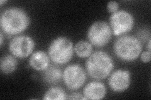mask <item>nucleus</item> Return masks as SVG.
Instances as JSON below:
<instances>
[{"instance_id": "412c9836", "label": "nucleus", "mask_w": 151, "mask_h": 100, "mask_svg": "<svg viewBox=\"0 0 151 100\" xmlns=\"http://www.w3.org/2000/svg\"><path fill=\"white\" fill-rule=\"evenodd\" d=\"M7 2V1H3V0H1L0 1V4H1V6H3V4L4 3H6Z\"/></svg>"}, {"instance_id": "f8f14e48", "label": "nucleus", "mask_w": 151, "mask_h": 100, "mask_svg": "<svg viewBox=\"0 0 151 100\" xmlns=\"http://www.w3.org/2000/svg\"><path fill=\"white\" fill-rule=\"evenodd\" d=\"M63 73L59 68L51 65L43 71L42 77L46 83L55 84L59 83L63 78Z\"/></svg>"}, {"instance_id": "f03ea898", "label": "nucleus", "mask_w": 151, "mask_h": 100, "mask_svg": "<svg viewBox=\"0 0 151 100\" xmlns=\"http://www.w3.org/2000/svg\"><path fill=\"white\" fill-rule=\"evenodd\" d=\"M86 68L89 77L94 79H103L109 77L114 68L111 56L103 51L94 52L88 57Z\"/></svg>"}, {"instance_id": "20e7f679", "label": "nucleus", "mask_w": 151, "mask_h": 100, "mask_svg": "<svg viewBox=\"0 0 151 100\" xmlns=\"http://www.w3.org/2000/svg\"><path fill=\"white\" fill-rule=\"evenodd\" d=\"M74 48L73 43L64 36L54 39L48 48V55L52 61L56 65H64L73 57Z\"/></svg>"}, {"instance_id": "6e6552de", "label": "nucleus", "mask_w": 151, "mask_h": 100, "mask_svg": "<svg viewBox=\"0 0 151 100\" xmlns=\"http://www.w3.org/2000/svg\"><path fill=\"white\" fill-rule=\"evenodd\" d=\"M35 46V41L31 37L20 35L13 38L9 43L8 48L13 56L25 58L33 53Z\"/></svg>"}, {"instance_id": "9d476101", "label": "nucleus", "mask_w": 151, "mask_h": 100, "mask_svg": "<svg viewBox=\"0 0 151 100\" xmlns=\"http://www.w3.org/2000/svg\"><path fill=\"white\" fill-rule=\"evenodd\" d=\"M106 88L103 83L91 82L83 89V99H102L105 97Z\"/></svg>"}, {"instance_id": "aec40b11", "label": "nucleus", "mask_w": 151, "mask_h": 100, "mask_svg": "<svg viewBox=\"0 0 151 100\" xmlns=\"http://www.w3.org/2000/svg\"><path fill=\"white\" fill-rule=\"evenodd\" d=\"M147 49L148 51H150V49H151V42H150V38H149V41H148V43H147Z\"/></svg>"}, {"instance_id": "9b49d317", "label": "nucleus", "mask_w": 151, "mask_h": 100, "mask_svg": "<svg viewBox=\"0 0 151 100\" xmlns=\"http://www.w3.org/2000/svg\"><path fill=\"white\" fill-rule=\"evenodd\" d=\"M49 55L43 51H38L33 53L29 60V65L36 71H44L49 66Z\"/></svg>"}, {"instance_id": "423d86ee", "label": "nucleus", "mask_w": 151, "mask_h": 100, "mask_svg": "<svg viewBox=\"0 0 151 100\" xmlns=\"http://www.w3.org/2000/svg\"><path fill=\"white\" fill-rule=\"evenodd\" d=\"M135 20L133 15L125 10L118 11L113 13L110 18V26L115 36L126 34L132 30Z\"/></svg>"}, {"instance_id": "0eeeda50", "label": "nucleus", "mask_w": 151, "mask_h": 100, "mask_svg": "<svg viewBox=\"0 0 151 100\" xmlns=\"http://www.w3.org/2000/svg\"><path fill=\"white\" fill-rule=\"evenodd\" d=\"M86 78L84 70L76 64L67 66L63 73V82L70 90H76L81 88L86 82Z\"/></svg>"}, {"instance_id": "f3484780", "label": "nucleus", "mask_w": 151, "mask_h": 100, "mask_svg": "<svg viewBox=\"0 0 151 100\" xmlns=\"http://www.w3.org/2000/svg\"><path fill=\"white\" fill-rule=\"evenodd\" d=\"M151 53L150 51H145L140 54V60L144 63H147L150 61Z\"/></svg>"}, {"instance_id": "f257e3e1", "label": "nucleus", "mask_w": 151, "mask_h": 100, "mask_svg": "<svg viewBox=\"0 0 151 100\" xmlns=\"http://www.w3.org/2000/svg\"><path fill=\"white\" fill-rule=\"evenodd\" d=\"M30 23V19L23 9L19 8L6 9L0 18L1 31L8 35H17L25 31Z\"/></svg>"}, {"instance_id": "ddd939ff", "label": "nucleus", "mask_w": 151, "mask_h": 100, "mask_svg": "<svg viewBox=\"0 0 151 100\" xmlns=\"http://www.w3.org/2000/svg\"><path fill=\"white\" fill-rule=\"evenodd\" d=\"M18 66V61L15 56L6 55L1 59L0 68L1 71L5 74H11L16 71Z\"/></svg>"}, {"instance_id": "dca6fc26", "label": "nucleus", "mask_w": 151, "mask_h": 100, "mask_svg": "<svg viewBox=\"0 0 151 100\" xmlns=\"http://www.w3.org/2000/svg\"><path fill=\"white\" fill-rule=\"evenodd\" d=\"M119 4L116 1H110L107 4V10L110 13H115L119 11Z\"/></svg>"}, {"instance_id": "4468645a", "label": "nucleus", "mask_w": 151, "mask_h": 100, "mask_svg": "<svg viewBox=\"0 0 151 100\" xmlns=\"http://www.w3.org/2000/svg\"><path fill=\"white\" fill-rule=\"evenodd\" d=\"M74 51L79 58H88L92 54V45L87 41L81 40L76 44L74 46Z\"/></svg>"}, {"instance_id": "a211bd4d", "label": "nucleus", "mask_w": 151, "mask_h": 100, "mask_svg": "<svg viewBox=\"0 0 151 100\" xmlns=\"http://www.w3.org/2000/svg\"><path fill=\"white\" fill-rule=\"evenodd\" d=\"M67 99H83V95L79 93H73L67 98Z\"/></svg>"}, {"instance_id": "7ed1b4c3", "label": "nucleus", "mask_w": 151, "mask_h": 100, "mask_svg": "<svg viewBox=\"0 0 151 100\" xmlns=\"http://www.w3.org/2000/svg\"><path fill=\"white\" fill-rule=\"evenodd\" d=\"M142 51L140 41L136 37L124 35L117 38L113 44V51L120 60L131 62L137 59Z\"/></svg>"}, {"instance_id": "2eb2a0df", "label": "nucleus", "mask_w": 151, "mask_h": 100, "mask_svg": "<svg viewBox=\"0 0 151 100\" xmlns=\"http://www.w3.org/2000/svg\"><path fill=\"white\" fill-rule=\"evenodd\" d=\"M64 90L58 87H54L48 89L44 95L43 99L46 100H65L67 99Z\"/></svg>"}, {"instance_id": "6ab92c4d", "label": "nucleus", "mask_w": 151, "mask_h": 100, "mask_svg": "<svg viewBox=\"0 0 151 100\" xmlns=\"http://www.w3.org/2000/svg\"><path fill=\"white\" fill-rule=\"evenodd\" d=\"M0 37H1V39H0V45H1V46H2L3 44V40H4V38H3V32L2 31H1V34H0Z\"/></svg>"}, {"instance_id": "1a4fd4ad", "label": "nucleus", "mask_w": 151, "mask_h": 100, "mask_svg": "<svg viewBox=\"0 0 151 100\" xmlns=\"http://www.w3.org/2000/svg\"><path fill=\"white\" fill-rule=\"evenodd\" d=\"M131 83V75L128 70H117L110 74L108 84L114 92L122 93L128 89Z\"/></svg>"}, {"instance_id": "39448f33", "label": "nucleus", "mask_w": 151, "mask_h": 100, "mask_svg": "<svg viewBox=\"0 0 151 100\" xmlns=\"http://www.w3.org/2000/svg\"><path fill=\"white\" fill-rule=\"evenodd\" d=\"M87 36L92 45L97 48H102L110 43L112 37V31L106 22L98 21L93 23L89 28Z\"/></svg>"}]
</instances>
